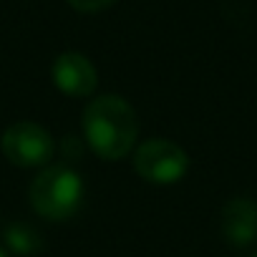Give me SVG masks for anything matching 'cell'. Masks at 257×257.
<instances>
[{
  "instance_id": "1",
  "label": "cell",
  "mask_w": 257,
  "mask_h": 257,
  "mask_svg": "<svg viewBox=\"0 0 257 257\" xmlns=\"http://www.w3.org/2000/svg\"><path fill=\"white\" fill-rule=\"evenodd\" d=\"M83 134L88 147L106 162L123 159L137 144L139 121L121 96H96L83 111Z\"/></svg>"
},
{
  "instance_id": "2",
  "label": "cell",
  "mask_w": 257,
  "mask_h": 257,
  "mask_svg": "<svg viewBox=\"0 0 257 257\" xmlns=\"http://www.w3.org/2000/svg\"><path fill=\"white\" fill-rule=\"evenodd\" d=\"M28 197L41 217L63 222L78 212L83 202V182L68 167H48L31 182Z\"/></svg>"
},
{
  "instance_id": "3",
  "label": "cell",
  "mask_w": 257,
  "mask_h": 257,
  "mask_svg": "<svg viewBox=\"0 0 257 257\" xmlns=\"http://www.w3.org/2000/svg\"><path fill=\"white\" fill-rule=\"evenodd\" d=\"M134 169L144 182L152 184H174L189 169L187 152L169 139H149L134 152Z\"/></svg>"
},
{
  "instance_id": "4",
  "label": "cell",
  "mask_w": 257,
  "mask_h": 257,
  "mask_svg": "<svg viewBox=\"0 0 257 257\" xmlns=\"http://www.w3.org/2000/svg\"><path fill=\"white\" fill-rule=\"evenodd\" d=\"M0 149L16 167H41L53 157V139L43 126L33 121H18L6 128Z\"/></svg>"
},
{
  "instance_id": "5",
  "label": "cell",
  "mask_w": 257,
  "mask_h": 257,
  "mask_svg": "<svg viewBox=\"0 0 257 257\" xmlns=\"http://www.w3.org/2000/svg\"><path fill=\"white\" fill-rule=\"evenodd\" d=\"M51 78L58 91H63L66 96H73V98L91 96L98 86L96 66L78 51H66V53L56 56V61L51 66Z\"/></svg>"
},
{
  "instance_id": "6",
  "label": "cell",
  "mask_w": 257,
  "mask_h": 257,
  "mask_svg": "<svg viewBox=\"0 0 257 257\" xmlns=\"http://www.w3.org/2000/svg\"><path fill=\"white\" fill-rule=\"evenodd\" d=\"M222 234L229 244L244 247L257 237V202L234 197L222 209Z\"/></svg>"
},
{
  "instance_id": "7",
  "label": "cell",
  "mask_w": 257,
  "mask_h": 257,
  "mask_svg": "<svg viewBox=\"0 0 257 257\" xmlns=\"http://www.w3.org/2000/svg\"><path fill=\"white\" fill-rule=\"evenodd\" d=\"M116 3V0H68V6L78 13H98V11H106Z\"/></svg>"
},
{
  "instance_id": "8",
  "label": "cell",
  "mask_w": 257,
  "mask_h": 257,
  "mask_svg": "<svg viewBox=\"0 0 257 257\" xmlns=\"http://www.w3.org/2000/svg\"><path fill=\"white\" fill-rule=\"evenodd\" d=\"M0 257H6V252H3V249H0Z\"/></svg>"
},
{
  "instance_id": "9",
  "label": "cell",
  "mask_w": 257,
  "mask_h": 257,
  "mask_svg": "<svg viewBox=\"0 0 257 257\" xmlns=\"http://www.w3.org/2000/svg\"><path fill=\"white\" fill-rule=\"evenodd\" d=\"M252 257H257V254H252Z\"/></svg>"
}]
</instances>
